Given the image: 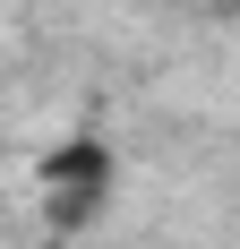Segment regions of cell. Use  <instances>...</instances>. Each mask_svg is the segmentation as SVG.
<instances>
[]
</instances>
